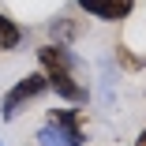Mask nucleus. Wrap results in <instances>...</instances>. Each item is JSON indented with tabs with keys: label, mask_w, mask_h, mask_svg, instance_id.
<instances>
[{
	"label": "nucleus",
	"mask_w": 146,
	"mask_h": 146,
	"mask_svg": "<svg viewBox=\"0 0 146 146\" xmlns=\"http://www.w3.org/2000/svg\"><path fill=\"white\" fill-rule=\"evenodd\" d=\"M38 68L49 82V90L56 98H64L68 105H86L90 101V86L82 79V64L68 45H56V41L38 45Z\"/></svg>",
	"instance_id": "nucleus-1"
},
{
	"label": "nucleus",
	"mask_w": 146,
	"mask_h": 146,
	"mask_svg": "<svg viewBox=\"0 0 146 146\" xmlns=\"http://www.w3.org/2000/svg\"><path fill=\"white\" fill-rule=\"evenodd\" d=\"M45 90H49V82H45V75H41V71H30V75L15 79L8 90H4V98H0V120H4V124L19 120L23 109L30 105V101H38Z\"/></svg>",
	"instance_id": "nucleus-2"
},
{
	"label": "nucleus",
	"mask_w": 146,
	"mask_h": 146,
	"mask_svg": "<svg viewBox=\"0 0 146 146\" xmlns=\"http://www.w3.org/2000/svg\"><path fill=\"white\" fill-rule=\"evenodd\" d=\"M75 4L98 23H124L135 11V0H75Z\"/></svg>",
	"instance_id": "nucleus-3"
},
{
	"label": "nucleus",
	"mask_w": 146,
	"mask_h": 146,
	"mask_svg": "<svg viewBox=\"0 0 146 146\" xmlns=\"http://www.w3.org/2000/svg\"><path fill=\"white\" fill-rule=\"evenodd\" d=\"M45 124L64 127V131L75 135V139H86V116H82V109H49Z\"/></svg>",
	"instance_id": "nucleus-4"
},
{
	"label": "nucleus",
	"mask_w": 146,
	"mask_h": 146,
	"mask_svg": "<svg viewBox=\"0 0 146 146\" xmlns=\"http://www.w3.org/2000/svg\"><path fill=\"white\" fill-rule=\"evenodd\" d=\"M38 146H86V139H75L56 124H41L38 127Z\"/></svg>",
	"instance_id": "nucleus-5"
},
{
	"label": "nucleus",
	"mask_w": 146,
	"mask_h": 146,
	"mask_svg": "<svg viewBox=\"0 0 146 146\" xmlns=\"http://www.w3.org/2000/svg\"><path fill=\"white\" fill-rule=\"evenodd\" d=\"M23 38H26V30H23L11 15L0 11V52H15V49L23 45Z\"/></svg>",
	"instance_id": "nucleus-6"
},
{
	"label": "nucleus",
	"mask_w": 146,
	"mask_h": 146,
	"mask_svg": "<svg viewBox=\"0 0 146 146\" xmlns=\"http://www.w3.org/2000/svg\"><path fill=\"white\" fill-rule=\"evenodd\" d=\"M49 34H52V41H56V45H71V41H75V34H79V26H75V23H68V19L60 15V19H52V23H49Z\"/></svg>",
	"instance_id": "nucleus-7"
},
{
	"label": "nucleus",
	"mask_w": 146,
	"mask_h": 146,
	"mask_svg": "<svg viewBox=\"0 0 146 146\" xmlns=\"http://www.w3.org/2000/svg\"><path fill=\"white\" fill-rule=\"evenodd\" d=\"M116 64H120L124 71H142V68H146V56H135V52L120 41V45H116Z\"/></svg>",
	"instance_id": "nucleus-8"
},
{
	"label": "nucleus",
	"mask_w": 146,
	"mask_h": 146,
	"mask_svg": "<svg viewBox=\"0 0 146 146\" xmlns=\"http://www.w3.org/2000/svg\"><path fill=\"white\" fill-rule=\"evenodd\" d=\"M135 146H146V127L139 131V139H135Z\"/></svg>",
	"instance_id": "nucleus-9"
}]
</instances>
